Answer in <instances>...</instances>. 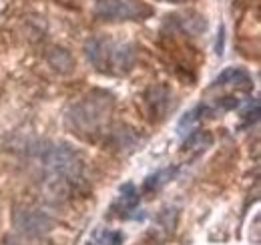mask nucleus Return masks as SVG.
<instances>
[{"mask_svg": "<svg viewBox=\"0 0 261 245\" xmlns=\"http://www.w3.org/2000/svg\"><path fill=\"white\" fill-rule=\"evenodd\" d=\"M95 16L107 22L147 20L153 16V8L145 0H97Z\"/></svg>", "mask_w": 261, "mask_h": 245, "instance_id": "obj_4", "label": "nucleus"}, {"mask_svg": "<svg viewBox=\"0 0 261 245\" xmlns=\"http://www.w3.org/2000/svg\"><path fill=\"white\" fill-rule=\"evenodd\" d=\"M113 109V94L105 91H93L68 109L66 127L70 129V133L85 141H97L98 135L105 133V127H109Z\"/></svg>", "mask_w": 261, "mask_h": 245, "instance_id": "obj_1", "label": "nucleus"}, {"mask_svg": "<svg viewBox=\"0 0 261 245\" xmlns=\"http://www.w3.org/2000/svg\"><path fill=\"white\" fill-rule=\"evenodd\" d=\"M139 201H141V195H139V191L135 189V185L125 183L119 189L117 201L113 203V211H117L119 217L127 219V217H130V213L139 207Z\"/></svg>", "mask_w": 261, "mask_h": 245, "instance_id": "obj_7", "label": "nucleus"}, {"mask_svg": "<svg viewBox=\"0 0 261 245\" xmlns=\"http://www.w3.org/2000/svg\"><path fill=\"white\" fill-rule=\"evenodd\" d=\"M169 91L163 89V87H155V89H151L149 94H147V105H149V109H151V115L155 117V115H161L163 117L165 113H167V109H169Z\"/></svg>", "mask_w": 261, "mask_h": 245, "instance_id": "obj_8", "label": "nucleus"}, {"mask_svg": "<svg viewBox=\"0 0 261 245\" xmlns=\"http://www.w3.org/2000/svg\"><path fill=\"white\" fill-rule=\"evenodd\" d=\"M211 145V135L207 131H197L189 133L187 141H185V149H205Z\"/></svg>", "mask_w": 261, "mask_h": 245, "instance_id": "obj_11", "label": "nucleus"}, {"mask_svg": "<svg viewBox=\"0 0 261 245\" xmlns=\"http://www.w3.org/2000/svg\"><path fill=\"white\" fill-rule=\"evenodd\" d=\"M217 87H233L237 91H251L253 89V81L249 77V72L241 66H229L225 68L211 85V89H217Z\"/></svg>", "mask_w": 261, "mask_h": 245, "instance_id": "obj_5", "label": "nucleus"}, {"mask_svg": "<svg viewBox=\"0 0 261 245\" xmlns=\"http://www.w3.org/2000/svg\"><path fill=\"white\" fill-rule=\"evenodd\" d=\"M16 225L20 231L34 235V233H42L50 227V219L40 211H34V209H24V211H18L16 213Z\"/></svg>", "mask_w": 261, "mask_h": 245, "instance_id": "obj_6", "label": "nucleus"}, {"mask_svg": "<svg viewBox=\"0 0 261 245\" xmlns=\"http://www.w3.org/2000/svg\"><path fill=\"white\" fill-rule=\"evenodd\" d=\"M165 2H173V4H183V2H189V0H165Z\"/></svg>", "mask_w": 261, "mask_h": 245, "instance_id": "obj_12", "label": "nucleus"}, {"mask_svg": "<svg viewBox=\"0 0 261 245\" xmlns=\"http://www.w3.org/2000/svg\"><path fill=\"white\" fill-rule=\"evenodd\" d=\"M85 55L95 70L109 77H123L133 70L137 62V48L127 42L107 34H98L87 40Z\"/></svg>", "mask_w": 261, "mask_h": 245, "instance_id": "obj_2", "label": "nucleus"}, {"mask_svg": "<svg viewBox=\"0 0 261 245\" xmlns=\"http://www.w3.org/2000/svg\"><path fill=\"white\" fill-rule=\"evenodd\" d=\"M40 165L46 185L55 191H66L83 179V161L68 145H50L42 149Z\"/></svg>", "mask_w": 261, "mask_h": 245, "instance_id": "obj_3", "label": "nucleus"}, {"mask_svg": "<svg viewBox=\"0 0 261 245\" xmlns=\"http://www.w3.org/2000/svg\"><path fill=\"white\" fill-rule=\"evenodd\" d=\"M123 243V233L113 231V229H100L97 231L87 245H121Z\"/></svg>", "mask_w": 261, "mask_h": 245, "instance_id": "obj_10", "label": "nucleus"}, {"mask_svg": "<svg viewBox=\"0 0 261 245\" xmlns=\"http://www.w3.org/2000/svg\"><path fill=\"white\" fill-rule=\"evenodd\" d=\"M173 177H175V169H173V167L161 169V171H157L155 175H151V177H147V179H145L143 191H145V193H153V191H159V189H161L165 183H169Z\"/></svg>", "mask_w": 261, "mask_h": 245, "instance_id": "obj_9", "label": "nucleus"}]
</instances>
